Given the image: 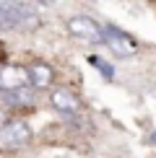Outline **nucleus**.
<instances>
[{"label":"nucleus","mask_w":156,"mask_h":158,"mask_svg":"<svg viewBox=\"0 0 156 158\" xmlns=\"http://www.w3.org/2000/svg\"><path fill=\"white\" fill-rule=\"evenodd\" d=\"M39 16L18 0H0V29H37Z\"/></svg>","instance_id":"1"},{"label":"nucleus","mask_w":156,"mask_h":158,"mask_svg":"<svg viewBox=\"0 0 156 158\" xmlns=\"http://www.w3.org/2000/svg\"><path fill=\"white\" fill-rule=\"evenodd\" d=\"M31 143V130L29 124L21 122V119H13L8 124L0 127V148L5 150H13V148H24Z\"/></svg>","instance_id":"2"},{"label":"nucleus","mask_w":156,"mask_h":158,"mask_svg":"<svg viewBox=\"0 0 156 158\" xmlns=\"http://www.w3.org/2000/svg\"><path fill=\"white\" fill-rule=\"evenodd\" d=\"M102 42L107 44L117 57H130V55L138 52V44H135L125 31L115 29V26H104V29H102Z\"/></svg>","instance_id":"3"},{"label":"nucleus","mask_w":156,"mask_h":158,"mask_svg":"<svg viewBox=\"0 0 156 158\" xmlns=\"http://www.w3.org/2000/svg\"><path fill=\"white\" fill-rule=\"evenodd\" d=\"M68 31H70L76 39L102 44V26L96 23L94 18H86V16H73V18H68Z\"/></svg>","instance_id":"4"},{"label":"nucleus","mask_w":156,"mask_h":158,"mask_svg":"<svg viewBox=\"0 0 156 158\" xmlns=\"http://www.w3.org/2000/svg\"><path fill=\"white\" fill-rule=\"evenodd\" d=\"M21 85H29V73L21 65H5L0 68V91H13L21 88Z\"/></svg>","instance_id":"5"},{"label":"nucleus","mask_w":156,"mask_h":158,"mask_svg":"<svg viewBox=\"0 0 156 158\" xmlns=\"http://www.w3.org/2000/svg\"><path fill=\"white\" fill-rule=\"evenodd\" d=\"M52 106L57 111H63V114H78L81 111V98L68 88H57L52 94Z\"/></svg>","instance_id":"6"},{"label":"nucleus","mask_w":156,"mask_h":158,"mask_svg":"<svg viewBox=\"0 0 156 158\" xmlns=\"http://www.w3.org/2000/svg\"><path fill=\"white\" fill-rule=\"evenodd\" d=\"M26 73H29V83H34L37 88L52 85V78H55V73H52V68L47 62H34L31 68H26Z\"/></svg>","instance_id":"7"},{"label":"nucleus","mask_w":156,"mask_h":158,"mask_svg":"<svg viewBox=\"0 0 156 158\" xmlns=\"http://www.w3.org/2000/svg\"><path fill=\"white\" fill-rule=\"evenodd\" d=\"M5 104L8 106H31L34 104V91L29 85H21V88H13V91H3Z\"/></svg>","instance_id":"8"},{"label":"nucleus","mask_w":156,"mask_h":158,"mask_svg":"<svg viewBox=\"0 0 156 158\" xmlns=\"http://www.w3.org/2000/svg\"><path fill=\"white\" fill-rule=\"evenodd\" d=\"M89 62H91V65H94V68H96V70H99V73L104 75V81H112V78H115L112 65L104 60V57H99V55H91V57H89Z\"/></svg>","instance_id":"9"},{"label":"nucleus","mask_w":156,"mask_h":158,"mask_svg":"<svg viewBox=\"0 0 156 158\" xmlns=\"http://www.w3.org/2000/svg\"><path fill=\"white\" fill-rule=\"evenodd\" d=\"M42 5H57V0H39Z\"/></svg>","instance_id":"10"},{"label":"nucleus","mask_w":156,"mask_h":158,"mask_svg":"<svg viewBox=\"0 0 156 158\" xmlns=\"http://www.w3.org/2000/svg\"><path fill=\"white\" fill-rule=\"evenodd\" d=\"M148 140H151V143H154V145H156V132H154V135H151V137H148Z\"/></svg>","instance_id":"11"}]
</instances>
